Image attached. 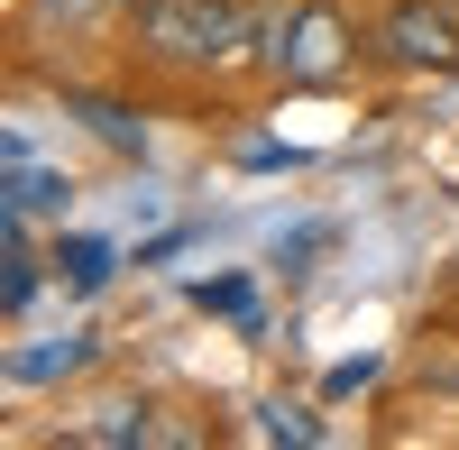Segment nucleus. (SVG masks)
Returning a JSON list of instances; mask_svg holds the SVG:
<instances>
[{
	"mask_svg": "<svg viewBox=\"0 0 459 450\" xmlns=\"http://www.w3.org/2000/svg\"><path fill=\"white\" fill-rule=\"evenodd\" d=\"M276 0H129V56L157 74H266Z\"/></svg>",
	"mask_w": 459,
	"mask_h": 450,
	"instance_id": "1",
	"label": "nucleus"
},
{
	"mask_svg": "<svg viewBox=\"0 0 459 450\" xmlns=\"http://www.w3.org/2000/svg\"><path fill=\"white\" fill-rule=\"evenodd\" d=\"M350 74H359V28L340 0H276V19H266V83L331 92Z\"/></svg>",
	"mask_w": 459,
	"mask_h": 450,
	"instance_id": "2",
	"label": "nucleus"
},
{
	"mask_svg": "<svg viewBox=\"0 0 459 450\" xmlns=\"http://www.w3.org/2000/svg\"><path fill=\"white\" fill-rule=\"evenodd\" d=\"M368 56L386 74H459V0H386Z\"/></svg>",
	"mask_w": 459,
	"mask_h": 450,
	"instance_id": "3",
	"label": "nucleus"
},
{
	"mask_svg": "<svg viewBox=\"0 0 459 450\" xmlns=\"http://www.w3.org/2000/svg\"><path fill=\"white\" fill-rule=\"evenodd\" d=\"M65 441H74V450H147V441H184V432L157 423V404H147V395H101V404H83V414L65 423Z\"/></svg>",
	"mask_w": 459,
	"mask_h": 450,
	"instance_id": "4",
	"label": "nucleus"
},
{
	"mask_svg": "<svg viewBox=\"0 0 459 450\" xmlns=\"http://www.w3.org/2000/svg\"><path fill=\"white\" fill-rule=\"evenodd\" d=\"M56 101H65V120H83L110 157H147V120L129 101H110V92H83V83H56Z\"/></svg>",
	"mask_w": 459,
	"mask_h": 450,
	"instance_id": "5",
	"label": "nucleus"
},
{
	"mask_svg": "<svg viewBox=\"0 0 459 450\" xmlns=\"http://www.w3.org/2000/svg\"><path fill=\"white\" fill-rule=\"evenodd\" d=\"M65 203H74V175H65V166H37V157L0 166V212H19V221H65Z\"/></svg>",
	"mask_w": 459,
	"mask_h": 450,
	"instance_id": "6",
	"label": "nucleus"
},
{
	"mask_svg": "<svg viewBox=\"0 0 459 450\" xmlns=\"http://www.w3.org/2000/svg\"><path fill=\"white\" fill-rule=\"evenodd\" d=\"M37 285H47V257H37V239H28V221H19V212H0V313L28 322Z\"/></svg>",
	"mask_w": 459,
	"mask_h": 450,
	"instance_id": "7",
	"label": "nucleus"
},
{
	"mask_svg": "<svg viewBox=\"0 0 459 450\" xmlns=\"http://www.w3.org/2000/svg\"><path fill=\"white\" fill-rule=\"evenodd\" d=\"M101 359V331H65V341H37V350H10V386H65Z\"/></svg>",
	"mask_w": 459,
	"mask_h": 450,
	"instance_id": "8",
	"label": "nucleus"
},
{
	"mask_svg": "<svg viewBox=\"0 0 459 450\" xmlns=\"http://www.w3.org/2000/svg\"><path fill=\"white\" fill-rule=\"evenodd\" d=\"M56 267H65L74 294H92V285H110V248H101V239H65V248H56Z\"/></svg>",
	"mask_w": 459,
	"mask_h": 450,
	"instance_id": "9",
	"label": "nucleus"
},
{
	"mask_svg": "<svg viewBox=\"0 0 459 450\" xmlns=\"http://www.w3.org/2000/svg\"><path fill=\"white\" fill-rule=\"evenodd\" d=\"M257 432H266V441H294V450H313V441H322V423L303 414V404H266V414H257Z\"/></svg>",
	"mask_w": 459,
	"mask_h": 450,
	"instance_id": "10",
	"label": "nucleus"
},
{
	"mask_svg": "<svg viewBox=\"0 0 459 450\" xmlns=\"http://www.w3.org/2000/svg\"><path fill=\"white\" fill-rule=\"evenodd\" d=\"M28 10H37V19H65V28H83V19H101V10H110V0H28Z\"/></svg>",
	"mask_w": 459,
	"mask_h": 450,
	"instance_id": "11",
	"label": "nucleus"
},
{
	"mask_svg": "<svg viewBox=\"0 0 459 450\" xmlns=\"http://www.w3.org/2000/svg\"><path fill=\"white\" fill-rule=\"evenodd\" d=\"M423 386H432L441 404H459V359H423Z\"/></svg>",
	"mask_w": 459,
	"mask_h": 450,
	"instance_id": "12",
	"label": "nucleus"
}]
</instances>
